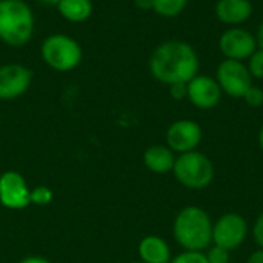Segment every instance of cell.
<instances>
[{
  "label": "cell",
  "mask_w": 263,
  "mask_h": 263,
  "mask_svg": "<svg viewBox=\"0 0 263 263\" xmlns=\"http://www.w3.org/2000/svg\"><path fill=\"white\" fill-rule=\"evenodd\" d=\"M254 6L251 0H217L214 14L217 20L230 26H242L253 15Z\"/></svg>",
  "instance_id": "4fadbf2b"
},
{
  "label": "cell",
  "mask_w": 263,
  "mask_h": 263,
  "mask_svg": "<svg viewBox=\"0 0 263 263\" xmlns=\"http://www.w3.org/2000/svg\"><path fill=\"white\" fill-rule=\"evenodd\" d=\"M247 263H263V250L262 248H259L257 251H254L250 257H248V260Z\"/></svg>",
  "instance_id": "484cf974"
},
{
  "label": "cell",
  "mask_w": 263,
  "mask_h": 263,
  "mask_svg": "<svg viewBox=\"0 0 263 263\" xmlns=\"http://www.w3.org/2000/svg\"><path fill=\"white\" fill-rule=\"evenodd\" d=\"M173 174L185 188L203 190L210 186L214 179V165L203 153L194 149L176 157Z\"/></svg>",
  "instance_id": "5b68a950"
},
{
  "label": "cell",
  "mask_w": 263,
  "mask_h": 263,
  "mask_svg": "<svg viewBox=\"0 0 263 263\" xmlns=\"http://www.w3.org/2000/svg\"><path fill=\"white\" fill-rule=\"evenodd\" d=\"M18 263H51L48 259L42 257V256H29V257H25L22 259Z\"/></svg>",
  "instance_id": "4316f807"
},
{
  "label": "cell",
  "mask_w": 263,
  "mask_h": 263,
  "mask_svg": "<svg viewBox=\"0 0 263 263\" xmlns=\"http://www.w3.org/2000/svg\"><path fill=\"white\" fill-rule=\"evenodd\" d=\"M59 14L71 23H83L92 14L91 0H60L55 6Z\"/></svg>",
  "instance_id": "2e32d148"
},
{
  "label": "cell",
  "mask_w": 263,
  "mask_h": 263,
  "mask_svg": "<svg viewBox=\"0 0 263 263\" xmlns=\"http://www.w3.org/2000/svg\"><path fill=\"white\" fill-rule=\"evenodd\" d=\"M39 2H40V3H43V5H51V6H57L60 0H39Z\"/></svg>",
  "instance_id": "f1b7e54d"
},
{
  "label": "cell",
  "mask_w": 263,
  "mask_h": 263,
  "mask_svg": "<svg viewBox=\"0 0 263 263\" xmlns=\"http://www.w3.org/2000/svg\"><path fill=\"white\" fill-rule=\"evenodd\" d=\"M203 139V129L202 126L191 119H180L173 122L165 134L166 146L173 153H190L197 149Z\"/></svg>",
  "instance_id": "9c48e42d"
},
{
  "label": "cell",
  "mask_w": 263,
  "mask_h": 263,
  "mask_svg": "<svg viewBox=\"0 0 263 263\" xmlns=\"http://www.w3.org/2000/svg\"><path fill=\"white\" fill-rule=\"evenodd\" d=\"M52 191L48 186H37L34 190H31V203L37 205V206H46L52 202Z\"/></svg>",
  "instance_id": "d6986e66"
},
{
  "label": "cell",
  "mask_w": 263,
  "mask_h": 263,
  "mask_svg": "<svg viewBox=\"0 0 263 263\" xmlns=\"http://www.w3.org/2000/svg\"><path fill=\"white\" fill-rule=\"evenodd\" d=\"M170 88V96L174 100H185L188 97V85L186 83H173L168 86Z\"/></svg>",
  "instance_id": "603a6c76"
},
{
  "label": "cell",
  "mask_w": 263,
  "mask_h": 263,
  "mask_svg": "<svg viewBox=\"0 0 263 263\" xmlns=\"http://www.w3.org/2000/svg\"><path fill=\"white\" fill-rule=\"evenodd\" d=\"M188 100L199 109H213L222 99V89L217 80L206 74H197L188 83Z\"/></svg>",
  "instance_id": "7c38bea8"
},
{
  "label": "cell",
  "mask_w": 263,
  "mask_h": 263,
  "mask_svg": "<svg viewBox=\"0 0 263 263\" xmlns=\"http://www.w3.org/2000/svg\"><path fill=\"white\" fill-rule=\"evenodd\" d=\"M248 236V223L237 213H227L213 223V243L228 251L239 248Z\"/></svg>",
  "instance_id": "ba28073f"
},
{
  "label": "cell",
  "mask_w": 263,
  "mask_h": 263,
  "mask_svg": "<svg viewBox=\"0 0 263 263\" xmlns=\"http://www.w3.org/2000/svg\"><path fill=\"white\" fill-rule=\"evenodd\" d=\"M32 83V71L20 63H5L0 66V100L22 97Z\"/></svg>",
  "instance_id": "8fae6325"
},
{
  "label": "cell",
  "mask_w": 263,
  "mask_h": 263,
  "mask_svg": "<svg viewBox=\"0 0 263 263\" xmlns=\"http://www.w3.org/2000/svg\"><path fill=\"white\" fill-rule=\"evenodd\" d=\"M139 257L143 263H170L171 262V250L166 240L160 236H146L140 240Z\"/></svg>",
  "instance_id": "5bb4252c"
},
{
  "label": "cell",
  "mask_w": 263,
  "mask_h": 263,
  "mask_svg": "<svg viewBox=\"0 0 263 263\" xmlns=\"http://www.w3.org/2000/svg\"><path fill=\"white\" fill-rule=\"evenodd\" d=\"M208 263H230V251L222 247H211L206 253Z\"/></svg>",
  "instance_id": "7402d4cb"
},
{
  "label": "cell",
  "mask_w": 263,
  "mask_h": 263,
  "mask_svg": "<svg viewBox=\"0 0 263 263\" xmlns=\"http://www.w3.org/2000/svg\"><path fill=\"white\" fill-rule=\"evenodd\" d=\"M227 96L233 99H242L247 89L253 85V77L245 62L225 59L217 65L214 77Z\"/></svg>",
  "instance_id": "8992f818"
},
{
  "label": "cell",
  "mask_w": 263,
  "mask_h": 263,
  "mask_svg": "<svg viewBox=\"0 0 263 263\" xmlns=\"http://www.w3.org/2000/svg\"><path fill=\"white\" fill-rule=\"evenodd\" d=\"M0 205L14 211L31 205V188L20 173L5 171L0 176Z\"/></svg>",
  "instance_id": "30bf717a"
},
{
  "label": "cell",
  "mask_w": 263,
  "mask_h": 263,
  "mask_svg": "<svg viewBox=\"0 0 263 263\" xmlns=\"http://www.w3.org/2000/svg\"><path fill=\"white\" fill-rule=\"evenodd\" d=\"M170 263H208V259L203 251H183Z\"/></svg>",
  "instance_id": "44dd1931"
},
{
  "label": "cell",
  "mask_w": 263,
  "mask_h": 263,
  "mask_svg": "<svg viewBox=\"0 0 263 263\" xmlns=\"http://www.w3.org/2000/svg\"><path fill=\"white\" fill-rule=\"evenodd\" d=\"M131 263H143L142 260H137V262H131Z\"/></svg>",
  "instance_id": "4dcf8cb0"
},
{
  "label": "cell",
  "mask_w": 263,
  "mask_h": 263,
  "mask_svg": "<svg viewBox=\"0 0 263 263\" xmlns=\"http://www.w3.org/2000/svg\"><path fill=\"white\" fill-rule=\"evenodd\" d=\"M148 68L151 76L163 83H188L199 74L200 60L194 46L183 40L162 42L153 51Z\"/></svg>",
  "instance_id": "6da1fadb"
},
{
  "label": "cell",
  "mask_w": 263,
  "mask_h": 263,
  "mask_svg": "<svg viewBox=\"0 0 263 263\" xmlns=\"http://www.w3.org/2000/svg\"><path fill=\"white\" fill-rule=\"evenodd\" d=\"M256 35V42H257V48L263 49V20L259 23V28H257V32L254 34Z\"/></svg>",
  "instance_id": "83f0119b"
},
{
  "label": "cell",
  "mask_w": 263,
  "mask_h": 263,
  "mask_svg": "<svg viewBox=\"0 0 263 263\" xmlns=\"http://www.w3.org/2000/svg\"><path fill=\"white\" fill-rule=\"evenodd\" d=\"M245 103L251 108H260L263 105V89L260 86L251 85L242 97Z\"/></svg>",
  "instance_id": "ffe728a7"
},
{
  "label": "cell",
  "mask_w": 263,
  "mask_h": 263,
  "mask_svg": "<svg viewBox=\"0 0 263 263\" xmlns=\"http://www.w3.org/2000/svg\"><path fill=\"white\" fill-rule=\"evenodd\" d=\"M43 62L54 71L69 72L76 69L83 59L80 43L68 34L55 32L48 35L40 46Z\"/></svg>",
  "instance_id": "277c9868"
},
{
  "label": "cell",
  "mask_w": 263,
  "mask_h": 263,
  "mask_svg": "<svg viewBox=\"0 0 263 263\" xmlns=\"http://www.w3.org/2000/svg\"><path fill=\"white\" fill-rule=\"evenodd\" d=\"M34 12L25 0H0V40L11 46H25L34 34Z\"/></svg>",
  "instance_id": "3957f363"
},
{
  "label": "cell",
  "mask_w": 263,
  "mask_h": 263,
  "mask_svg": "<svg viewBox=\"0 0 263 263\" xmlns=\"http://www.w3.org/2000/svg\"><path fill=\"white\" fill-rule=\"evenodd\" d=\"M173 236L185 251H203L213 242V220L200 206H185L174 219Z\"/></svg>",
  "instance_id": "7a4b0ae2"
},
{
  "label": "cell",
  "mask_w": 263,
  "mask_h": 263,
  "mask_svg": "<svg viewBox=\"0 0 263 263\" xmlns=\"http://www.w3.org/2000/svg\"><path fill=\"white\" fill-rule=\"evenodd\" d=\"M245 63L253 79L263 80V49L257 48Z\"/></svg>",
  "instance_id": "ac0fdd59"
},
{
  "label": "cell",
  "mask_w": 263,
  "mask_h": 263,
  "mask_svg": "<svg viewBox=\"0 0 263 263\" xmlns=\"http://www.w3.org/2000/svg\"><path fill=\"white\" fill-rule=\"evenodd\" d=\"M190 0H153V11L165 18L180 15L188 6Z\"/></svg>",
  "instance_id": "e0dca14e"
},
{
  "label": "cell",
  "mask_w": 263,
  "mask_h": 263,
  "mask_svg": "<svg viewBox=\"0 0 263 263\" xmlns=\"http://www.w3.org/2000/svg\"><path fill=\"white\" fill-rule=\"evenodd\" d=\"M253 237L256 240V243L263 250V211L257 216L254 227H253Z\"/></svg>",
  "instance_id": "cb8c5ba5"
},
{
  "label": "cell",
  "mask_w": 263,
  "mask_h": 263,
  "mask_svg": "<svg viewBox=\"0 0 263 263\" xmlns=\"http://www.w3.org/2000/svg\"><path fill=\"white\" fill-rule=\"evenodd\" d=\"M174 162L176 156L166 145H151L143 153V165L154 174H166L173 171Z\"/></svg>",
  "instance_id": "9a60e30c"
},
{
  "label": "cell",
  "mask_w": 263,
  "mask_h": 263,
  "mask_svg": "<svg viewBox=\"0 0 263 263\" xmlns=\"http://www.w3.org/2000/svg\"><path fill=\"white\" fill-rule=\"evenodd\" d=\"M134 5L140 11H153V0H134Z\"/></svg>",
  "instance_id": "d4e9b609"
},
{
  "label": "cell",
  "mask_w": 263,
  "mask_h": 263,
  "mask_svg": "<svg viewBox=\"0 0 263 263\" xmlns=\"http://www.w3.org/2000/svg\"><path fill=\"white\" fill-rule=\"evenodd\" d=\"M257 140H259V146H260V149L263 151V125H262V128H260V131H259V137H257Z\"/></svg>",
  "instance_id": "f546056e"
},
{
  "label": "cell",
  "mask_w": 263,
  "mask_h": 263,
  "mask_svg": "<svg viewBox=\"0 0 263 263\" xmlns=\"http://www.w3.org/2000/svg\"><path fill=\"white\" fill-rule=\"evenodd\" d=\"M219 49L225 59L247 62L257 49L256 35L243 26H230L219 37Z\"/></svg>",
  "instance_id": "52a82bcc"
}]
</instances>
